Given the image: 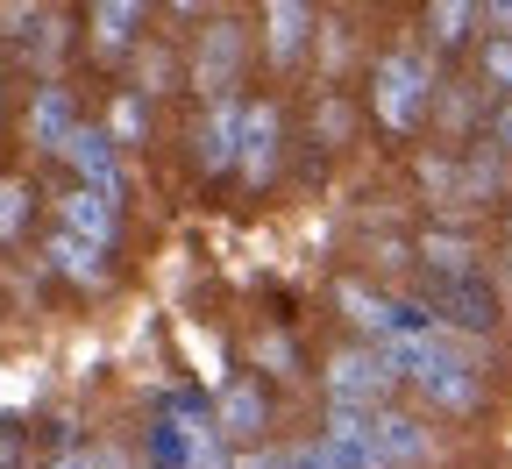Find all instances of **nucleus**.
<instances>
[{
    "mask_svg": "<svg viewBox=\"0 0 512 469\" xmlns=\"http://www.w3.org/2000/svg\"><path fill=\"white\" fill-rule=\"evenodd\" d=\"M434 93H441L434 64H427L420 50H392V57L377 64V79H370V114H377L384 136H420Z\"/></svg>",
    "mask_w": 512,
    "mask_h": 469,
    "instance_id": "f257e3e1",
    "label": "nucleus"
},
{
    "mask_svg": "<svg viewBox=\"0 0 512 469\" xmlns=\"http://www.w3.org/2000/svg\"><path fill=\"white\" fill-rule=\"evenodd\" d=\"M392 363H384L377 349H342L335 363H328V398L335 406H384L392 398Z\"/></svg>",
    "mask_w": 512,
    "mask_h": 469,
    "instance_id": "f03ea898",
    "label": "nucleus"
},
{
    "mask_svg": "<svg viewBox=\"0 0 512 469\" xmlns=\"http://www.w3.org/2000/svg\"><path fill=\"white\" fill-rule=\"evenodd\" d=\"M278 150H285V114H278L271 100H249V107H242V157H235L242 185H271Z\"/></svg>",
    "mask_w": 512,
    "mask_h": 469,
    "instance_id": "7ed1b4c3",
    "label": "nucleus"
},
{
    "mask_svg": "<svg viewBox=\"0 0 512 469\" xmlns=\"http://www.w3.org/2000/svg\"><path fill=\"white\" fill-rule=\"evenodd\" d=\"M192 157H200V171H207V178L235 171V157H242V100H235V93L207 100L200 128H192Z\"/></svg>",
    "mask_w": 512,
    "mask_h": 469,
    "instance_id": "20e7f679",
    "label": "nucleus"
},
{
    "mask_svg": "<svg viewBox=\"0 0 512 469\" xmlns=\"http://www.w3.org/2000/svg\"><path fill=\"white\" fill-rule=\"evenodd\" d=\"M320 441H328L349 469H384V462H377V406H328Z\"/></svg>",
    "mask_w": 512,
    "mask_h": 469,
    "instance_id": "39448f33",
    "label": "nucleus"
},
{
    "mask_svg": "<svg viewBox=\"0 0 512 469\" xmlns=\"http://www.w3.org/2000/svg\"><path fill=\"white\" fill-rule=\"evenodd\" d=\"M114 150H121V143L107 136V128H86V121H79V128H72V143H64V164H72L93 192L121 199V157H114Z\"/></svg>",
    "mask_w": 512,
    "mask_h": 469,
    "instance_id": "423d86ee",
    "label": "nucleus"
},
{
    "mask_svg": "<svg viewBox=\"0 0 512 469\" xmlns=\"http://www.w3.org/2000/svg\"><path fill=\"white\" fill-rule=\"evenodd\" d=\"M420 398H427L434 413H477V406H484V377H477L456 349H448V356L420 377Z\"/></svg>",
    "mask_w": 512,
    "mask_h": 469,
    "instance_id": "0eeeda50",
    "label": "nucleus"
},
{
    "mask_svg": "<svg viewBox=\"0 0 512 469\" xmlns=\"http://www.w3.org/2000/svg\"><path fill=\"white\" fill-rule=\"evenodd\" d=\"M192 79H200V93H207V100H221V93L242 79V29H235V22H214V29L200 36V57H192Z\"/></svg>",
    "mask_w": 512,
    "mask_h": 469,
    "instance_id": "6e6552de",
    "label": "nucleus"
},
{
    "mask_svg": "<svg viewBox=\"0 0 512 469\" xmlns=\"http://www.w3.org/2000/svg\"><path fill=\"white\" fill-rule=\"evenodd\" d=\"M306 36H313V0H264V50L278 72L306 57Z\"/></svg>",
    "mask_w": 512,
    "mask_h": 469,
    "instance_id": "1a4fd4ad",
    "label": "nucleus"
},
{
    "mask_svg": "<svg viewBox=\"0 0 512 469\" xmlns=\"http://www.w3.org/2000/svg\"><path fill=\"white\" fill-rule=\"evenodd\" d=\"M57 228H72V235H86L93 249H107V256H114L121 214H114V199H107V192L79 185V192H64V207H57Z\"/></svg>",
    "mask_w": 512,
    "mask_h": 469,
    "instance_id": "9d476101",
    "label": "nucleus"
},
{
    "mask_svg": "<svg viewBox=\"0 0 512 469\" xmlns=\"http://www.w3.org/2000/svg\"><path fill=\"white\" fill-rule=\"evenodd\" d=\"M264 427H271V398H264V384H228L221 406H214V434H221V441H256Z\"/></svg>",
    "mask_w": 512,
    "mask_h": 469,
    "instance_id": "9b49d317",
    "label": "nucleus"
},
{
    "mask_svg": "<svg viewBox=\"0 0 512 469\" xmlns=\"http://www.w3.org/2000/svg\"><path fill=\"white\" fill-rule=\"evenodd\" d=\"M427 455H434V441H427V427H420V420L384 413V406H377V462H384V469H420Z\"/></svg>",
    "mask_w": 512,
    "mask_h": 469,
    "instance_id": "f8f14e48",
    "label": "nucleus"
},
{
    "mask_svg": "<svg viewBox=\"0 0 512 469\" xmlns=\"http://www.w3.org/2000/svg\"><path fill=\"white\" fill-rule=\"evenodd\" d=\"M72 128H79V107H72V93H64V86H43V93H36V107H29V136H36V150L64 157Z\"/></svg>",
    "mask_w": 512,
    "mask_h": 469,
    "instance_id": "ddd939ff",
    "label": "nucleus"
},
{
    "mask_svg": "<svg viewBox=\"0 0 512 469\" xmlns=\"http://www.w3.org/2000/svg\"><path fill=\"white\" fill-rule=\"evenodd\" d=\"M143 8L150 0H93V50L100 57H121L143 29Z\"/></svg>",
    "mask_w": 512,
    "mask_h": 469,
    "instance_id": "4468645a",
    "label": "nucleus"
},
{
    "mask_svg": "<svg viewBox=\"0 0 512 469\" xmlns=\"http://www.w3.org/2000/svg\"><path fill=\"white\" fill-rule=\"evenodd\" d=\"M50 271H64L72 285H100V278H107V249H93V242L72 235V228H57V235H50Z\"/></svg>",
    "mask_w": 512,
    "mask_h": 469,
    "instance_id": "2eb2a0df",
    "label": "nucleus"
},
{
    "mask_svg": "<svg viewBox=\"0 0 512 469\" xmlns=\"http://www.w3.org/2000/svg\"><path fill=\"white\" fill-rule=\"evenodd\" d=\"M477 22H484V0H427V36L441 50H456Z\"/></svg>",
    "mask_w": 512,
    "mask_h": 469,
    "instance_id": "dca6fc26",
    "label": "nucleus"
},
{
    "mask_svg": "<svg viewBox=\"0 0 512 469\" xmlns=\"http://www.w3.org/2000/svg\"><path fill=\"white\" fill-rule=\"evenodd\" d=\"M441 313L456 320V327H498V306H491V292L484 285H470V278H448V292H441Z\"/></svg>",
    "mask_w": 512,
    "mask_h": 469,
    "instance_id": "f3484780",
    "label": "nucleus"
},
{
    "mask_svg": "<svg viewBox=\"0 0 512 469\" xmlns=\"http://www.w3.org/2000/svg\"><path fill=\"white\" fill-rule=\"evenodd\" d=\"M420 256L434 263L441 278H470V256H477V249H470V235H448V228H434V235L420 242Z\"/></svg>",
    "mask_w": 512,
    "mask_h": 469,
    "instance_id": "a211bd4d",
    "label": "nucleus"
},
{
    "mask_svg": "<svg viewBox=\"0 0 512 469\" xmlns=\"http://www.w3.org/2000/svg\"><path fill=\"white\" fill-rule=\"evenodd\" d=\"M29 228V185L22 178H0V242H15Z\"/></svg>",
    "mask_w": 512,
    "mask_h": 469,
    "instance_id": "6ab92c4d",
    "label": "nucleus"
},
{
    "mask_svg": "<svg viewBox=\"0 0 512 469\" xmlns=\"http://www.w3.org/2000/svg\"><path fill=\"white\" fill-rule=\"evenodd\" d=\"M107 136H114V143H143V136H150V128H143V93L114 100V114H107Z\"/></svg>",
    "mask_w": 512,
    "mask_h": 469,
    "instance_id": "aec40b11",
    "label": "nucleus"
},
{
    "mask_svg": "<svg viewBox=\"0 0 512 469\" xmlns=\"http://www.w3.org/2000/svg\"><path fill=\"white\" fill-rule=\"evenodd\" d=\"M484 86L512 100V36H491L484 43Z\"/></svg>",
    "mask_w": 512,
    "mask_h": 469,
    "instance_id": "412c9836",
    "label": "nucleus"
},
{
    "mask_svg": "<svg viewBox=\"0 0 512 469\" xmlns=\"http://www.w3.org/2000/svg\"><path fill=\"white\" fill-rule=\"evenodd\" d=\"M463 178H470V192H477V199H498V178H505V157H498V150H477V157L463 164Z\"/></svg>",
    "mask_w": 512,
    "mask_h": 469,
    "instance_id": "4be33fe9",
    "label": "nucleus"
},
{
    "mask_svg": "<svg viewBox=\"0 0 512 469\" xmlns=\"http://www.w3.org/2000/svg\"><path fill=\"white\" fill-rule=\"evenodd\" d=\"M136 86H143V93H171V86H178V64H171V50H143V72H136Z\"/></svg>",
    "mask_w": 512,
    "mask_h": 469,
    "instance_id": "5701e85b",
    "label": "nucleus"
},
{
    "mask_svg": "<svg viewBox=\"0 0 512 469\" xmlns=\"http://www.w3.org/2000/svg\"><path fill=\"white\" fill-rule=\"evenodd\" d=\"M285 469H349V462H342L328 441H306V448H292V455H285Z\"/></svg>",
    "mask_w": 512,
    "mask_h": 469,
    "instance_id": "b1692460",
    "label": "nucleus"
},
{
    "mask_svg": "<svg viewBox=\"0 0 512 469\" xmlns=\"http://www.w3.org/2000/svg\"><path fill=\"white\" fill-rule=\"evenodd\" d=\"M349 136V114H342V100H328L320 107V143H342Z\"/></svg>",
    "mask_w": 512,
    "mask_h": 469,
    "instance_id": "393cba45",
    "label": "nucleus"
},
{
    "mask_svg": "<svg viewBox=\"0 0 512 469\" xmlns=\"http://www.w3.org/2000/svg\"><path fill=\"white\" fill-rule=\"evenodd\" d=\"M491 150H498V157H512V100L491 114Z\"/></svg>",
    "mask_w": 512,
    "mask_h": 469,
    "instance_id": "a878e982",
    "label": "nucleus"
},
{
    "mask_svg": "<svg viewBox=\"0 0 512 469\" xmlns=\"http://www.w3.org/2000/svg\"><path fill=\"white\" fill-rule=\"evenodd\" d=\"M0 469H29V448H22V434H8V427H0Z\"/></svg>",
    "mask_w": 512,
    "mask_h": 469,
    "instance_id": "bb28decb",
    "label": "nucleus"
},
{
    "mask_svg": "<svg viewBox=\"0 0 512 469\" xmlns=\"http://www.w3.org/2000/svg\"><path fill=\"white\" fill-rule=\"evenodd\" d=\"M264 370H292V342H285V334H264Z\"/></svg>",
    "mask_w": 512,
    "mask_h": 469,
    "instance_id": "cd10ccee",
    "label": "nucleus"
},
{
    "mask_svg": "<svg viewBox=\"0 0 512 469\" xmlns=\"http://www.w3.org/2000/svg\"><path fill=\"white\" fill-rule=\"evenodd\" d=\"M484 22H491V36H512V0H484Z\"/></svg>",
    "mask_w": 512,
    "mask_h": 469,
    "instance_id": "c85d7f7f",
    "label": "nucleus"
},
{
    "mask_svg": "<svg viewBox=\"0 0 512 469\" xmlns=\"http://www.w3.org/2000/svg\"><path fill=\"white\" fill-rule=\"evenodd\" d=\"M235 469H285V455H242Z\"/></svg>",
    "mask_w": 512,
    "mask_h": 469,
    "instance_id": "c756f323",
    "label": "nucleus"
},
{
    "mask_svg": "<svg viewBox=\"0 0 512 469\" xmlns=\"http://www.w3.org/2000/svg\"><path fill=\"white\" fill-rule=\"evenodd\" d=\"M164 8H171V15H200V8H207V0H164Z\"/></svg>",
    "mask_w": 512,
    "mask_h": 469,
    "instance_id": "7c9ffc66",
    "label": "nucleus"
},
{
    "mask_svg": "<svg viewBox=\"0 0 512 469\" xmlns=\"http://www.w3.org/2000/svg\"><path fill=\"white\" fill-rule=\"evenodd\" d=\"M50 469H93V462H86V455H64V462H50Z\"/></svg>",
    "mask_w": 512,
    "mask_h": 469,
    "instance_id": "2f4dec72",
    "label": "nucleus"
}]
</instances>
